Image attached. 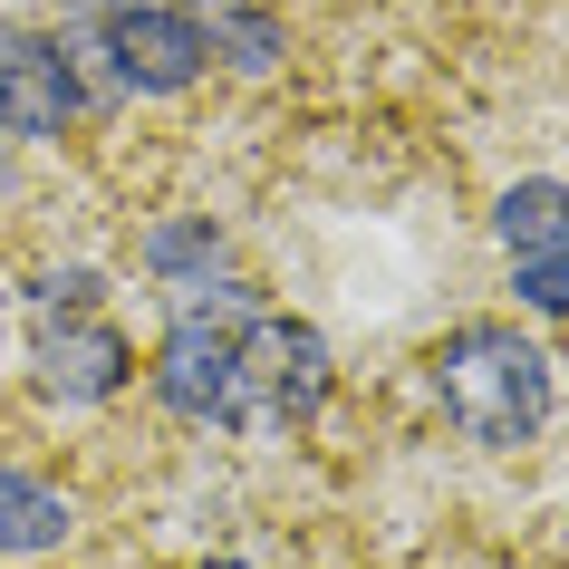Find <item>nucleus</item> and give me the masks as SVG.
<instances>
[{"label":"nucleus","instance_id":"nucleus-1","mask_svg":"<svg viewBox=\"0 0 569 569\" xmlns=\"http://www.w3.org/2000/svg\"><path fill=\"white\" fill-rule=\"evenodd\" d=\"M550 396H560V367H550L540 338L511 329V319H463L435 348V406L482 453H521L550 425Z\"/></svg>","mask_w":569,"mask_h":569},{"label":"nucleus","instance_id":"nucleus-2","mask_svg":"<svg viewBox=\"0 0 569 569\" xmlns=\"http://www.w3.org/2000/svg\"><path fill=\"white\" fill-rule=\"evenodd\" d=\"M329 387H338V358H329V338L309 329V319H290V309H270V300L241 319V406H232L241 435H290V425H309L329 406Z\"/></svg>","mask_w":569,"mask_h":569},{"label":"nucleus","instance_id":"nucleus-3","mask_svg":"<svg viewBox=\"0 0 569 569\" xmlns=\"http://www.w3.org/2000/svg\"><path fill=\"white\" fill-rule=\"evenodd\" d=\"M97 49H107L126 97H183L212 78V30L193 0H117L97 20Z\"/></svg>","mask_w":569,"mask_h":569},{"label":"nucleus","instance_id":"nucleus-4","mask_svg":"<svg viewBox=\"0 0 569 569\" xmlns=\"http://www.w3.org/2000/svg\"><path fill=\"white\" fill-rule=\"evenodd\" d=\"M146 387L174 425H232V406H241V329L212 319V309H174L164 338H154V358H146Z\"/></svg>","mask_w":569,"mask_h":569},{"label":"nucleus","instance_id":"nucleus-5","mask_svg":"<svg viewBox=\"0 0 569 569\" xmlns=\"http://www.w3.org/2000/svg\"><path fill=\"white\" fill-rule=\"evenodd\" d=\"M30 387L49 406H117L136 387V338L97 309H49L30 338Z\"/></svg>","mask_w":569,"mask_h":569},{"label":"nucleus","instance_id":"nucleus-6","mask_svg":"<svg viewBox=\"0 0 569 569\" xmlns=\"http://www.w3.org/2000/svg\"><path fill=\"white\" fill-rule=\"evenodd\" d=\"M88 117V88H78V59H68V39H0V136L10 146H59L78 136Z\"/></svg>","mask_w":569,"mask_h":569},{"label":"nucleus","instance_id":"nucleus-7","mask_svg":"<svg viewBox=\"0 0 569 569\" xmlns=\"http://www.w3.org/2000/svg\"><path fill=\"white\" fill-rule=\"evenodd\" d=\"M136 261L174 290V309H193L212 280L232 270V241H222V222H212V212H164V222H146V232H136Z\"/></svg>","mask_w":569,"mask_h":569},{"label":"nucleus","instance_id":"nucleus-8","mask_svg":"<svg viewBox=\"0 0 569 569\" xmlns=\"http://www.w3.org/2000/svg\"><path fill=\"white\" fill-rule=\"evenodd\" d=\"M68 531H78V502L59 482L0 463V560H49V550H68Z\"/></svg>","mask_w":569,"mask_h":569},{"label":"nucleus","instance_id":"nucleus-9","mask_svg":"<svg viewBox=\"0 0 569 569\" xmlns=\"http://www.w3.org/2000/svg\"><path fill=\"white\" fill-rule=\"evenodd\" d=\"M212 30V68H241V78H270V68L290 59V30H280V10L270 0H193Z\"/></svg>","mask_w":569,"mask_h":569},{"label":"nucleus","instance_id":"nucleus-10","mask_svg":"<svg viewBox=\"0 0 569 569\" xmlns=\"http://www.w3.org/2000/svg\"><path fill=\"white\" fill-rule=\"evenodd\" d=\"M492 232H502V251H569V183L560 174H521L492 203Z\"/></svg>","mask_w":569,"mask_h":569},{"label":"nucleus","instance_id":"nucleus-11","mask_svg":"<svg viewBox=\"0 0 569 569\" xmlns=\"http://www.w3.org/2000/svg\"><path fill=\"white\" fill-rule=\"evenodd\" d=\"M511 300L569 329V251H511Z\"/></svg>","mask_w":569,"mask_h":569},{"label":"nucleus","instance_id":"nucleus-12","mask_svg":"<svg viewBox=\"0 0 569 569\" xmlns=\"http://www.w3.org/2000/svg\"><path fill=\"white\" fill-rule=\"evenodd\" d=\"M97 290H107V280L68 261V270H39V280H30V309H39V319H49V309H97Z\"/></svg>","mask_w":569,"mask_h":569},{"label":"nucleus","instance_id":"nucleus-13","mask_svg":"<svg viewBox=\"0 0 569 569\" xmlns=\"http://www.w3.org/2000/svg\"><path fill=\"white\" fill-rule=\"evenodd\" d=\"M0 193H10V136H0Z\"/></svg>","mask_w":569,"mask_h":569},{"label":"nucleus","instance_id":"nucleus-14","mask_svg":"<svg viewBox=\"0 0 569 569\" xmlns=\"http://www.w3.org/2000/svg\"><path fill=\"white\" fill-rule=\"evenodd\" d=\"M193 569H251V560H193Z\"/></svg>","mask_w":569,"mask_h":569}]
</instances>
